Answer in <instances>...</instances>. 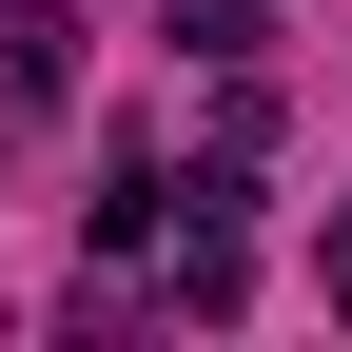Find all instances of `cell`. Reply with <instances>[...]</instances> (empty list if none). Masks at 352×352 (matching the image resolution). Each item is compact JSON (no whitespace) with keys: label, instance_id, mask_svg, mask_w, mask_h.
I'll list each match as a JSON object with an SVG mask.
<instances>
[{"label":"cell","instance_id":"cell-3","mask_svg":"<svg viewBox=\"0 0 352 352\" xmlns=\"http://www.w3.org/2000/svg\"><path fill=\"white\" fill-rule=\"evenodd\" d=\"M314 294H333V314H352V215H333V254H314Z\"/></svg>","mask_w":352,"mask_h":352},{"label":"cell","instance_id":"cell-1","mask_svg":"<svg viewBox=\"0 0 352 352\" xmlns=\"http://www.w3.org/2000/svg\"><path fill=\"white\" fill-rule=\"evenodd\" d=\"M0 98H20V118L78 98V20H59V0H0Z\"/></svg>","mask_w":352,"mask_h":352},{"label":"cell","instance_id":"cell-2","mask_svg":"<svg viewBox=\"0 0 352 352\" xmlns=\"http://www.w3.org/2000/svg\"><path fill=\"white\" fill-rule=\"evenodd\" d=\"M254 39H274V0H176V59H215V78H235Z\"/></svg>","mask_w":352,"mask_h":352}]
</instances>
